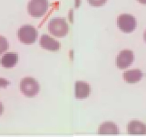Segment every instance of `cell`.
Listing matches in <instances>:
<instances>
[{
	"instance_id": "cell-1",
	"label": "cell",
	"mask_w": 146,
	"mask_h": 137,
	"mask_svg": "<svg viewBox=\"0 0 146 137\" xmlns=\"http://www.w3.org/2000/svg\"><path fill=\"white\" fill-rule=\"evenodd\" d=\"M48 31L55 37L62 38L68 33L69 26L64 18H53L48 24Z\"/></svg>"
},
{
	"instance_id": "cell-2",
	"label": "cell",
	"mask_w": 146,
	"mask_h": 137,
	"mask_svg": "<svg viewBox=\"0 0 146 137\" xmlns=\"http://www.w3.org/2000/svg\"><path fill=\"white\" fill-rule=\"evenodd\" d=\"M18 39L20 42L23 43L24 44H33L37 39L38 32L37 30L34 26L30 24H26L23 25L22 27H20L18 30Z\"/></svg>"
},
{
	"instance_id": "cell-3",
	"label": "cell",
	"mask_w": 146,
	"mask_h": 137,
	"mask_svg": "<svg viewBox=\"0 0 146 137\" xmlns=\"http://www.w3.org/2000/svg\"><path fill=\"white\" fill-rule=\"evenodd\" d=\"M48 0H30L27 11L33 17H42L48 10Z\"/></svg>"
},
{
	"instance_id": "cell-4",
	"label": "cell",
	"mask_w": 146,
	"mask_h": 137,
	"mask_svg": "<svg viewBox=\"0 0 146 137\" xmlns=\"http://www.w3.org/2000/svg\"><path fill=\"white\" fill-rule=\"evenodd\" d=\"M20 90L28 98H33L39 93L40 86L37 81L33 78H25L20 82Z\"/></svg>"
},
{
	"instance_id": "cell-5",
	"label": "cell",
	"mask_w": 146,
	"mask_h": 137,
	"mask_svg": "<svg viewBox=\"0 0 146 137\" xmlns=\"http://www.w3.org/2000/svg\"><path fill=\"white\" fill-rule=\"evenodd\" d=\"M118 27L123 33H132L136 28V19L133 16L129 14H120L117 18Z\"/></svg>"
},
{
	"instance_id": "cell-6",
	"label": "cell",
	"mask_w": 146,
	"mask_h": 137,
	"mask_svg": "<svg viewBox=\"0 0 146 137\" xmlns=\"http://www.w3.org/2000/svg\"><path fill=\"white\" fill-rule=\"evenodd\" d=\"M134 60V55L133 52L130 50H121L119 54L117 55L116 60H115V64L116 66L121 69H126L133 62Z\"/></svg>"
},
{
	"instance_id": "cell-7",
	"label": "cell",
	"mask_w": 146,
	"mask_h": 137,
	"mask_svg": "<svg viewBox=\"0 0 146 137\" xmlns=\"http://www.w3.org/2000/svg\"><path fill=\"white\" fill-rule=\"evenodd\" d=\"M91 93L90 85L84 81H77L74 86V96L78 99H84L88 98Z\"/></svg>"
},
{
	"instance_id": "cell-8",
	"label": "cell",
	"mask_w": 146,
	"mask_h": 137,
	"mask_svg": "<svg viewBox=\"0 0 146 137\" xmlns=\"http://www.w3.org/2000/svg\"><path fill=\"white\" fill-rule=\"evenodd\" d=\"M40 45L41 47L51 50V52H56L60 48H61V44L59 42H57L56 40H54V38L50 37L47 34H43L41 39H40Z\"/></svg>"
},
{
	"instance_id": "cell-9",
	"label": "cell",
	"mask_w": 146,
	"mask_h": 137,
	"mask_svg": "<svg viewBox=\"0 0 146 137\" xmlns=\"http://www.w3.org/2000/svg\"><path fill=\"white\" fill-rule=\"evenodd\" d=\"M127 130L130 134L143 135L146 134V125L139 121H131L127 125Z\"/></svg>"
},
{
	"instance_id": "cell-10",
	"label": "cell",
	"mask_w": 146,
	"mask_h": 137,
	"mask_svg": "<svg viewBox=\"0 0 146 137\" xmlns=\"http://www.w3.org/2000/svg\"><path fill=\"white\" fill-rule=\"evenodd\" d=\"M18 62V55L17 53L15 52H8L3 55V57L1 58L0 63L3 66L4 68H13L16 66V64Z\"/></svg>"
},
{
	"instance_id": "cell-11",
	"label": "cell",
	"mask_w": 146,
	"mask_h": 137,
	"mask_svg": "<svg viewBox=\"0 0 146 137\" xmlns=\"http://www.w3.org/2000/svg\"><path fill=\"white\" fill-rule=\"evenodd\" d=\"M123 79L127 83H137L143 78V72L140 69H131L123 74Z\"/></svg>"
},
{
	"instance_id": "cell-12",
	"label": "cell",
	"mask_w": 146,
	"mask_h": 137,
	"mask_svg": "<svg viewBox=\"0 0 146 137\" xmlns=\"http://www.w3.org/2000/svg\"><path fill=\"white\" fill-rule=\"evenodd\" d=\"M98 133L100 134H118L119 128L115 124L106 122L100 125Z\"/></svg>"
},
{
	"instance_id": "cell-13",
	"label": "cell",
	"mask_w": 146,
	"mask_h": 137,
	"mask_svg": "<svg viewBox=\"0 0 146 137\" xmlns=\"http://www.w3.org/2000/svg\"><path fill=\"white\" fill-rule=\"evenodd\" d=\"M8 49V42L4 36L0 35V55L4 53Z\"/></svg>"
},
{
	"instance_id": "cell-14",
	"label": "cell",
	"mask_w": 146,
	"mask_h": 137,
	"mask_svg": "<svg viewBox=\"0 0 146 137\" xmlns=\"http://www.w3.org/2000/svg\"><path fill=\"white\" fill-rule=\"evenodd\" d=\"M107 0H88V3L93 7H102L106 3Z\"/></svg>"
},
{
	"instance_id": "cell-15",
	"label": "cell",
	"mask_w": 146,
	"mask_h": 137,
	"mask_svg": "<svg viewBox=\"0 0 146 137\" xmlns=\"http://www.w3.org/2000/svg\"><path fill=\"white\" fill-rule=\"evenodd\" d=\"M9 85V82L5 79H0V88H7V86Z\"/></svg>"
},
{
	"instance_id": "cell-16",
	"label": "cell",
	"mask_w": 146,
	"mask_h": 137,
	"mask_svg": "<svg viewBox=\"0 0 146 137\" xmlns=\"http://www.w3.org/2000/svg\"><path fill=\"white\" fill-rule=\"evenodd\" d=\"M3 111H4V108H3V105L0 102V115L3 114Z\"/></svg>"
},
{
	"instance_id": "cell-17",
	"label": "cell",
	"mask_w": 146,
	"mask_h": 137,
	"mask_svg": "<svg viewBox=\"0 0 146 137\" xmlns=\"http://www.w3.org/2000/svg\"><path fill=\"white\" fill-rule=\"evenodd\" d=\"M137 1L143 5H146V0H137Z\"/></svg>"
},
{
	"instance_id": "cell-18",
	"label": "cell",
	"mask_w": 146,
	"mask_h": 137,
	"mask_svg": "<svg viewBox=\"0 0 146 137\" xmlns=\"http://www.w3.org/2000/svg\"><path fill=\"white\" fill-rule=\"evenodd\" d=\"M143 39H144V41L146 42V30H145V32H144V33H143Z\"/></svg>"
}]
</instances>
